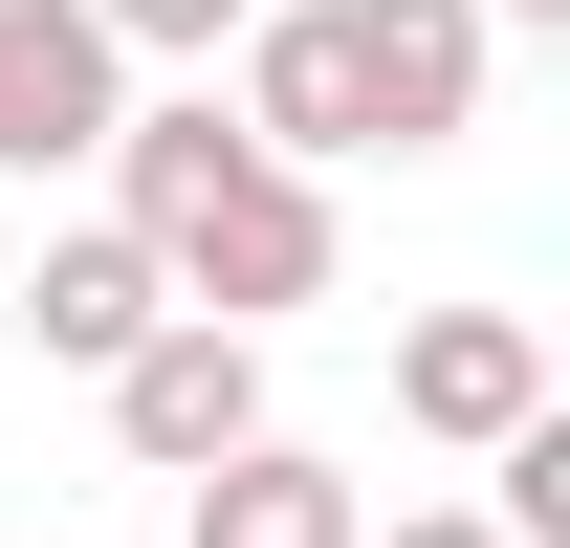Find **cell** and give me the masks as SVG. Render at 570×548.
<instances>
[{
  "mask_svg": "<svg viewBox=\"0 0 570 548\" xmlns=\"http://www.w3.org/2000/svg\"><path fill=\"white\" fill-rule=\"evenodd\" d=\"M88 176H110V219L154 242V285L219 307V330H285V307H330V264H352V242H330V176H285V154L219 110V67L198 88H132Z\"/></svg>",
  "mask_w": 570,
  "mask_h": 548,
  "instance_id": "1",
  "label": "cell"
},
{
  "mask_svg": "<svg viewBox=\"0 0 570 548\" xmlns=\"http://www.w3.org/2000/svg\"><path fill=\"white\" fill-rule=\"evenodd\" d=\"M483 0H242V133L285 176H352V154H461L483 133Z\"/></svg>",
  "mask_w": 570,
  "mask_h": 548,
  "instance_id": "2",
  "label": "cell"
},
{
  "mask_svg": "<svg viewBox=\"0 0 570 548\" xmlns=\"http://www.w3.org/2000/svg\"><path fill=\"white\" fill-rule=\"evenodd\" d=\"M88 395H110V439H132L154 482H198V461H242V439H264V330H219V307H154V330L110 351Z\"/></svg>",
  "mask_w": 570,
  "mask_h": 548,
  "instance_id": "3",
  "label": "cell"
},
{
  "mask_svg": "<svg viewBox=\"0 0 570 548\" xmlns=\"http://www.w3.org/2000/svg\"><path fill=\"white\" fill-rule=\"evenodd\" d=\"M132 110V45L88 0H0V176H88Z\"/></svg>",
  "mask_w": 570,
  "mask_h": 548,
  "instance_id": "4",
  "label": "cell"
},
{
  "mask_svg": "<svg viewBox=\"0 0 570 548\" xmlns=\"http://www.w3.org/2000/svg\"><path fill=\"white\" fill-rule=\"evenodd\" d=\"M395 417H417L439 461L527 439V417H549V330H527V307H417V330H395Z\"/></svg>",
  "mask_w": 570,
  "mask_h": 548,
  "instance_id": "5",
  "label": "cell"
},
{
  "mask_svg": "<svg viewBox=\"0 0 570 548\" xmlns=\"http://www.w3.org/2000/svg\"><path fill=\"white\" fill-rule=\"evenodd\" d=\"M352 527H373V505H352V461H307L285 417L242 439V461H198V482H176V548H352Z\"/></svg>",
  "mask_w": 570,
  "mask_h": 548,
  "instance_id": "6",
  "label": "cell"
},
{
  "mask_svg": "<svg viewBox=\"0 0 570 548\" xmlns=\"http://www.w3.org/2000/svg\"><path fill=\"white\" fill-rule=\"evenodd\" d=\"M154 307H176V285H154V242H132V219H67V242L22 264V351H45V373H110Z\"/></svg>",
  "mask_w": 570,
  "mask_h": 548,
  "instance_id": "7",
  "label": "cell"
},
{
  "mask_svg": "<svg viewBox=\"0 0 570 548\" xmlns=\"http://www.w3.org/2000/svg\"><path fill=\"white\" fill-rule=\"evenodd\" d=\"M88 22H110L132 67H219V45H242V0H88Z\"/></svg>",
  "mask_w": 570,
  "mask_h": 548,
  "instance_id": "8",
  "label": "cell"
},
{
  "mask_svg": "<svg viewBox=\"0 0 570 548\" xmlns=\"http://www.w3.org/2000/svg\"><path fill=\"white\" fill-rule=\"evenodd\" d=\"M352 548H504L483 505H395V527H352Z\"/></svg>",
  "mask_w": 570,
  "mask_h": 548,
  "instance_id": "9",
  "label": "cell"
}]
</instances>
